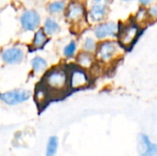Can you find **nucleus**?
<instances>
[{
	"mask_svg": "<svg viewBox=\"0 0 157 156\" xmlns=\"http://www.w3.org/2000/svg\"><path fill=\"white\" fill-rule=\"evenodd\" d=\"M42 86L48 93L59 95L69 88V72L62 66L48 70L42 79Z\"/></svg>",
	"mask_w": 157,
	"mask_h": 156,
	"instance_id": "1",
	"label": "nucleus"
},
{
	"mask_svg": "<svg viewBox=\"0 0 157 156\" xmlns=\"http://www.w3.org/2000/svg\"><path fill=\"white\" fill-rule=\"evenodd\" d=\"M121 45L112 40H106L101 42L96 51L97 60L103 63H109L117 58L119 55Z\"/></svg>",
	"mask_w": 157,
	"mask_h": 156,
	"instance_id": "2",
	"label": "nucleus"
},
{
	"mask_svg": "<svg viewBox=\"0 0 157 156\" xmlns=\"http://www.w3.org/2000/svg\"><path fill=\"white\" fill-rule=\"evenodd\" d=\"M31 93L26 89H13L0 93V101L6 106L14 107L29 100Z\"/></svg>",
	"mask_w": 157,
	"mask_h": 156,
	"instance_id": "3",
	"label": "nucleus"
},
{
	"mask_svg": "<svg viewBox=\"0 0 157 156\" xmlns=\"http://www.w3.org/2000/svg\"><path fill=\"white\" fill-rule=\"evenodd\" d=\"M90 82V76L86 70L75 66L69 70V87L78 89L87 86Z\"/></svg>",
	"mask_w": 157,
	"mask_h": 156,
	"instance_id": "4",
	"label": "nucleus"
},
{
	"mask_svg": "<svg viewBox=\"0 0 157 156\" xmlns=\"http://www.w3.org/2000/svg\"><path fill=\"white\" fill-rule=\"evenodd\" d=\"M139 32L138 26L135 23L126 24L119 29V42L122 47L131 46L136 40Z\"/></svg>",
	"mask_w": 157,
	"mask_h": 156,
	"instance_id": "5",
	"label": "nucleus"
},
{
	"mask_svg": "<svg viewBox=\"0 0 157 156\" xmlns=\"http://www.w3.org/2000/svg\"><path fill=\"white\" fill-rule=\"evenodd\" d=\"M0 56L4 63L8 65H16L23 62L25 58V52L21 48L13 46L5 49L0 53Z\"/></svg>",
	"mask_w": 157,
	"mask_h": 156,
	"instance_id": "6",
	"label": "nucleus"
},
{
	"mask_svg": "<svg viewBox=\"0 0 157 156\" xmlns=\"http://www.w3.org/2000/svg\"><path fill=\"white\" fill-rule=\"evenodd\" d=\"M20 23L25 30L33 31L39 28L40 24V17L35 10H26L20 17Z\"/></svg>",
	"mask_w": 157,
	"mask_h": 156,
	"instance_id": "7",
	"label": "nucleus"
},
{
	"mask_svg": "<svg viewBox=\"0 0 157 156\" xmlns=\"http://www.w3.org/2000/svg\"><path fill=\"white\" fill-rule=\"evenodd\" d=\"M109 0H94L89 15L93 21L98 22L105 18L109 9Z\"/></svg>",
	"mask_w": 157,
	"mask_h": 156,
	"instance_id": "8",
	"label": "nucleus"
},
{
	"mask_svg": "<svg viewBox=\"0 0 157 156\" xmlns=\"http://www.w3.org/2000/svg\"><path fill=\"white\" fill-rule=\"evenodd\" d=\"M138 149L141 156H157V144L153 143L145 134L140 135Z\"/></svg>",
	"mask_w": 157,
	"mask_h": 156,
	"instance_id": "9",
	"label": "nucleus"
},
{
	"mask_svg": "<svg viewBox=\"0 0 157 156\" xmlns=\"http://www.w3.org/2000/svg\"><path fill=\"white\" fill-rule=\"evenodd\" d=\"M85 16V7L82 4L77 2H72L67 6L65 17L68 21L75 23L80 21Z\"/></svg>",
	"mask_w": 157,
	"mask_h": 156,
	"instance_id": "10",
	"label": "nucleus"
},
{
	"mask_svg": "<svg viewBox=\"0 0 157 156\" xmlns=\"http://www.w3.org/2000/svg\"><path fill=\"white\" fill-rule=\"evenodd\" d=\"M119 32V27L114 22H106L98 25L95 29V35L98 39L115 36Z\"/></svg>",
	"mask_w": 157,
	"mask_h": 156,
	"instance_id": "11",
	"label": "nucleus"
},
{
	"mask_svg": "<svg viewBox=\"0 0 157 156\" xmlns=\"http://www.w3.org/2000/svg\"><path fill=\"white\" fill-rule=\"evenodd\" d=\"M48 41H49L48 35L45 33L43 28L39 29L34 34V37H33V40L31 42V48L34 51L41 50L48 43Z\"/></svg>",
	"mask_w": 157,
	"mask_h": 156,
	"instance_id": "12",
	"label": "nucleus"
},
{
	"mask_svg": "<svg viewBox=\"0 0 157 156\" xmlns=\"http://www.w3.org/2000/svg\"><path fill=\"white\" fill-rule=\"evenodd\" d=\"M76 63L82 69L88 70L91 69L95 63V58L92 53L86 51H81L76 56Z\"/></svg>",
	"mask_w": 157,
	"mask_h": 156,
	"instance_id": "13",
	"label": "nucleus"
},
{
	"mask_svg": "<svg viewBox=\"0 0 157 156\" xmlns=\"http://www.w3.org/2000/svg\"><path fill=\"white\" fill-rule=\"evenodd\" d=\"M30 66L32 73L35 74H41L45 72L48 68V62L41 56H34L30 61Z\"/></svg>",
	"mask_w": 157,
	"mask_h": 156,
	"instance_id": "14",
	"label": "nucleus"
},
{
	"mask_svg": "<svg viewBox=\"0 0 157 156\" xmlns=\"http://www.w3.org/2000/svg\"><path fill=\"white\" fill-rule=\"evenodd\" d=\"M59 147V139L56 136H51L46 144L45 156H55Z\"/></svg>",
	"mask_w": 157,
	"mask_h": 156,
	"instance_id": "15",
	"label": "nucleus"
},
{
	"mask_svg": "<svg viewBox=\"0 0 157 156\" xmlns=\"http://www.w3.org/2000/svg\"><path fill=\"white\" fill-rule=\"evenodd\" d=\"M43 29L47 35H53L60 30V26L54 19L47 18L44 22Z\"/></svg>",
	"mask_w": 157,
	"mask_h": 156,
	"instance_id": "16",
	"label": "nucleus"
},
{
	"mask_svg": "<svg viewBox=\"0 0 157 156\" xmlns=\"http://www.w3.org/2000/svg\"><path fill=\"white\" fill-rule=\"evenodd\" d=\"M76 42L72 40L70 41L64 48H63V53L64 55V57L66 58H72L75 56V51H76Z\"/></svg>",
	"mask_w": 157,
	"mask_h": 156,
	"instance_id": "17",
	"label": "nucleus"
},
{
	"mask_svg": "<svg viewBox=\"0 0 157 156\" xmlns=\"http://www.w3.org/2000/svg\"><path fill=\"white\" fill-rule=\"evenodd\" d=\"M97 48H98L97 43L92 38H90V37L86 38V40L83 43V49L85 50V51L92 53L93 51H97Z\"/></svg>",
	"mask_w": 157,
	"mask_h": 156,
	"instance_id": "18",
	"label": "nucleus"
},
{
	"mask_svg": "<svg viewBox=\"0 0 157 156\" xmlns=\"http://www.w3.org/2000/svg\"><path fill=\"white\" fill-rule=\"evenodd\" d=\"M65 7V4L63 1H55L52 2L49 5L48 9L50 11V13L52 14H55V13H60L62 12Z\"/></svg>",
	"mask_w": 157,
	"mask_h": 156,
	"instance_id": "19",
	"label": "nucleus"
},
{
	"mask_svg": "<svg viewBox=\"0 0 157 156\" xmlns=\"http://www.w3.org/2000/svg\"><path fill=\"white\" fill-rule=\"evenodd\" d=\"M149 14L153 17H157V8L156 7H152L149 9Z\"/></svg>",
	"mask_w": 157,
	"mask_h": 156,
	"instance_id": "20",
	"label": "nucleus"
},
{
	"mask_svg": "<svg viewBox=\"0 0 157 156\" xmlns=\"http://www.w3.org/2000/svg\"><path fill=\"white\" fill-rule=\"evenodd\" d=\"M152 0H139V2L142 4V5H147L151 2Z\"/></svg>",
	"mask_w": 157,
	"mask_h": 156,
	"instance_id": "21",
	"label": "nucleus"
},
{
	"mask_svg": "<svg viewBox=\"0 0 157 156\" xmlns=\"http://www.w3.org/2000/svg\"><path fill=\"white\" fill-rule=\"evenodd\" d=\"M123 1H131V0H123Z\"/></svg>",
	"mask_w": 157,
	"mask_h": 156,
	"instance_id": "22",
	"label": "nucleus"
}]
</instances>
